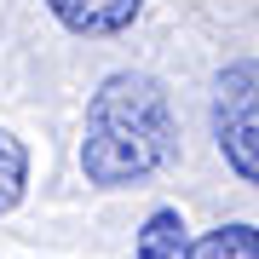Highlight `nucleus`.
I'll list each match as a JSON object with an SVG mask.
<instances>
[{
	"label": "nucleus",
	"instance_id": "obj_1",
	"mask_svg": "<svg viewBox=\"0 0 259 259\" xmlns=\"http://www.w3.org/2000/svg\"><path fill=\"white\" fill-rule=\"evenodd\" d=\"M179 156V121L173 98L156 75L144 69H115L98 81L87 98V127H81V173L98 190H127L156 179Z\"/></svg>",
	"mask_w": 259,
	"mask_h": 259
},
{
	"label": "nucleus",
	"instance_id": "obj_2",
	"mask_svg": "<svg viewBox=\"0 0 259 259\" xmlns=\"http://www.w3.org/2000/svg\"><path fill=\"white\" fill-rule=\"evenodd\" d=\"M213 144L236 179L259 185V58L219 69V81H213Z\"/></svg>",
	"mask_w": 259,
	"mask_h": 259
},
{
	"label": "nucleus",
	"instance_id": "obj_3",
	"mask_svg": "<svg viewBox=\"0 0 259 259\" xmlns=\"http://www.w3.org/2000/svg\"><path fill=\"white\" fill-rule=\"evenodd\" d=\"M139 6L144 0H47V12L69 35H121V29H133Z\"/></svg>",
	"mask_w": 259,
	"mask_h": 259
},
{
	"label": "nucleus",
	"instance_id": "obj_4",
	"mask_svg": "<svg viewBox=\"0 0 259 259\" xmlns=\"http://www.w3.org/2000/svg\"><path fill=\"white\" fill-rule=\"evenodd\" d=\"M139 259H185L190 253V225H185V213L179 207H156L144 219V231H139V248H133Z\"/></svg>",
	"mask_w": 259,
	"mask_h": 259
},
{
	"label": "nucleus",
	"instance_id": "obj_5",
	"mask_svg": "<svg viewBox=\"0 0 259 259\" xmlns=\"http://www.w3.org/2000/svg\"><path fill=\"white\" fill-rule=\"evenodd\" d=\"M185 259H259V225H219L196 236Z\"/></svg>",
	"mask_w": 259,
	"mask_h": 259
},
{
	"label": "nucleus",
	"instance_id": "obj_6",
	"mask_svg": "<svg viewBox=\"0 0 259 259\" xmlns=\"http://www.w3.org/2000/svg\"><path fill=\"white\" fill-rule=\"evenodd\" d=\"M23 190H29V150H23V139H12L0 127V219L23 202Z\"/></svg>",
	"mask_w": 259,
	"mask_h": 259
}]
</instances>
